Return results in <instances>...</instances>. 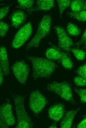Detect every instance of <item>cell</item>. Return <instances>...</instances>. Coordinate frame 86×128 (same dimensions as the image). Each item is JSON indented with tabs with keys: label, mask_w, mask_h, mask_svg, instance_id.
<instances>
[{
	"label": "cell",
	"mask_w": 86,
	"mask_h": 128,
	"mask_svg": "<svg viewBox=\"0 0 86 128\" xmlns=\"http://www.w3.org/2000/svg\"><path fill=\"white\" fill-rule=\"evenodd\" d=\"M26 57L32 64V77L34 80L49 78L58 67L54 61L47 58L30 56Z\"/></svg>",
	"instance_id": "cell-1"
},
{
	"label": "cell",
	"mask_w": 86,
	"mask_h": 128,
	"mask_svg": "<svg viewBox=\"0 0 86 128\" xmlns=\"http://www.w3.org/2000/svg\"><path fill=\"white\" fill-rule=\"evenodd\" d=\"M17 118L16 128H29L33 127L31 119L24 108V96L13 94Z\"/></svg>",
	"instance_id": "cell-2"
},
{
	"label": "cell",
	"mask_w": 86,
	"mask_h": 128,
	"mask_svg": "<svg viewBox=\"0 0 86 128\" xmlns=\"http://www.w3.org/2000/svg\"><path fill=\"white\" fill-rule=\"evenodd\" d=\"M52 18L49 15L44 16L38 25L36 32L27 44V50L30 48H38L41 40L50 33L51 26Z\"/></svg>",
	"instance_id": "cell-3"
},
{
	"label": "cell",
	"mask_w": 86,
	"mask_h": 128,
	"mask_svg": "<svg viewBox=\"0 0 86 128\" xmlns=\"http://www.w3.org/2000/svg\"><path fill=\"white\" fill-rule=\"evenodd\" d=\"M46 89L58 95L67 101L73 104L75 103L70 85L66 81L50 83L47 85Z\"/></svg>",
	"instance_id": "cell-4"
},
{
	"label": "cell",
	"mask_w": 86,
	"mask_h": 128,
	"mask_svg": "<svg viewBox=\"0 0 86 128\" xmlns=\"http://www.w3.org/2000/svg\"><path fill=\"white\" fill-rule=\"evenodd\" d=\"M48 103L46 98L39 90H34L31 93L29 107L31 111L35 115L39 114Z\"/></svg>",
	"instance_id": "cell-5"
},
{
	"label": "cell",
	"mask_w": 86,
	"mask_h": 128,
	"mask_svg": "<svg viewBox=\"0 0 86 128\" xmlns=\"http://www.w3.org/2000/svg\"><path fill=\"white\" fill-rule=\"evenodd\" d=\"M15 123L12 105L9 101H7L0 106V128H8L14 125Z\"/></svg>",
	"instance_id": "cell-6"
},
{
	"label": "cell",
	"mask_w": 86,
	"mask_h": 128,
	"mask_svg": "<svg viewBox=\"0 0 86 128\" xmlns=\"http://www.w3.org/2000/svg\"><path fill=\"white\" fill-rule=\"evenodd\" d=\"M31 22H29L21 28L16 34L12 43V48H20L28 39L32 32Z\"/></svg>",
	"instance_id": "cell-7"
},
{
	"label": "cell",
	"mask_w": 86,
	"mask_h": 128,
	"mask_svg": "<svg viewBox=\"0 0 86 128\" xmlns=\"http://www.w3.org/2000/svg\"><path fill=\"white\" fill-rule=\"evenodd\" d=\"M11 69L16 78L20 83L25 85L30 71L28 65L23 60H18L12 65Z\"/></svg>",
	"instance_id": "cell-8"
},
{
	"label": "cell",
	"mask_w": 86,
	"mask_h": 128,
	"mask_svg": "<svg viewBox=\"0 0 86 128\" xmlns=\"http://www.w3.org/2000/svg\"><path fill=\"white\" fill-rule=\"evenodd\" d=\"M54 28L58 37V47L62 50L69 53L74 45L72 40L62 27L56 26Z\"/></svg>",
	"instance_id": "cell-9"
},
{
	"label": "cell",
	"mask_w": 86,
	"mask_h": 128,
	"mask_svg": "<svg viewBox=\"0 0 86 128\" xmlns=\"http://www.w3.org/2000/svg\"><path fill=\"white\" fill-rule=\"evenodd\" d=\"M65 112L64 105L61 103H57L51 106L49 109L48 117L54 122H57L63 118Z\"/></svg>",
	"instance_id": "cell-10"
},
{
	"label": "cell",
	"mask_w": 86,
	"mask_h": 128,
	"mask_svg": "<svg viewBox=\"0 0 86 128\" xmlns=\"http://www.w3.org/2000/svg\"><path fill=\"white\" fill-rule=\"evenodd\" d=\"M0 64L4 75H8L10 72L8 59L6 48L3 46L0 47Z\"/></svg>",
	"instance_id": "cell-11"
},
{
	"label": "cell",
	"mask_w": 86,
	"mask_h": 128,
	"mask_svg": "<svg viewBox=\"0 0 86 128\" xmlns=\"http://www.w3.org/2000/svg\"><path fill=\"white\" fill-rule=\"evenodd\" d=\"M80 109H77L66 111L64 114L60 124L62 128H70L72 126L73 120L76 113Z\"/></svg>",
	"instance_id": "cell-12"
},
{
	"label": "cell",
	"mask_w": 86,
	"mask_h": 128,
	"mask_svg": "<svg viewBox=\"0 0 86 128\" xmlns=\"http://www.w3.org/2000/svg\"><path fill=\"white\" fill-rule=\"evenodd\" d=\"M26 15L23 11L18 10L14 12L12 15L11 21L12 26L18 28L25 21Z\"/></svg>",
	"instance_id": "cell-13"
},
{
	"label": "cell",
	"mask_w": 86,
	"mask_h": 128,
	"mask_svg": "<svg viewBox=\"0 0 86 128\" xmlns=\"http://www.w3.org/2000/svg\"><path fill=\"white\" fill-rule=\"evenodd\" d=\"M51 45V47L47 49L45 52L46 58L54 61H60L61 57L60 49L59 47Z\"/></svg>",
	"instance_id": "cell-14"
},
{
	"label": "cell",
	"mask_w": 86,
	"mask_h": 128,
	"mask_svg": "<svg viewBox=\"0 0 86 128\" xmlns=\"http://www.w3.org/2000/svg\"><path fill=\"white\" fill-rule=\"evenodd\" d=\"M55 1L53 0H38L36 3V6L33 10L48 11L53 8Z\"/></svg>",
	"instance_id": "cell-15"
},
{
	"label": "cell",
	"mask_w": 86,
	"mask_h": 128,
	"mask_svg": "<svg viewBox=\"0 0 86 128\" xmlns=\"http://www.w3.org/2000/svg\"><path fill=\"white\" fill-rule=\"evenodd\" d=\"M61 57V63L63 67L67 69H71L74 66L73 62L66 53L60 49Z\"/></svg>",
	"instance_id": "cell-16"
},
{
	"label": "cell",
	"mask_w": 86,
	"mask_h": 128,
	"mask_svg": "<svg viewBox=\"0 0 86 128\" xmlns=\"http://www.w3.org/2000/svg\"><path fill=\"white\" fill-rule=\"evenodd\" d=\"M67 14L70 17L75 18L79 21H86V10H82L77 12H69L67 13Z\"/></svg>",
	"instance_id": "cell-17"
},
{
	"label": "cell",
	"mask_w": 86,
	"mask_h": 128,
	"mask_svg": "<svg viewBox=\"0 0 86 128\" xmlns=\"http://www.w3.org/2000/svg\"><path fill=\"white\" fill-rule=\"evenodd\" d=\"M66 30L70 35L77 36L81 33V31L76 25L70 22L68 23L66 26Z\"/></svg>",
	"instance_id": "cell-18"
},
{
	"label": "cell",
	"mask_w": 86,
	"mask_h": 128,
	"mask_svg": "<svg viewBox=\"0 0 86 128\" xmlns=\"http://www.w3.org/2000/svg\"><path fill=\"white\" fill-rule=\"evenodd\" d=\"M84 1L82 0H75L71 1L70 6L72 12H77L84 10Z\"/></svg>",
	"instance_id": "cell-19"
},
{
	"label": "cell",
	"mask_w": 86,
	"mask_h": 128,
	"mask_svg": "<svg viewBox=\"0 0 86 128\" xmlns=\"http://www.w3.org/2000/svg\"><path fill=\"white\" fill-rule=\"evenodd\" d=\"M70 51L72 52L76 59L79 61L84 60L86 57V52L84 50L77 48H71Z\"/></svg>",
	"instance_id": "cell-20"
},
{
	"label": "cell",
	"mask_w": 86,
	"mask_h": 128,
	"mask_svg": "<svg viewBox=\"0 0 86 128\" xmlns=\"http://www.w3.org/2000/svg\"><path fill=\"white\" fill-rule=\"evenodd\" d=\"M57 1L59 10L60 17L61 18L64 11L70 6L71 1L69 0H58Z\"/></svg>",
	"instance_id": "cell-21"
},
{
	"label": "cell",
	"mask_w": 86,
	"mask_h": 128,
	"mask_svg": "<svg viewBox=\"0 0 86 128\" xmlns=\"http://www.w3.org/2000/svg\"><path fill=\"white\" fill-rule=\"evenodd\" d=\"M17 2L20 7L27 10L32 9L34 3L33 0H18Z\"/></svg>",
	"instance_id": "cell-22"
},
{
	"label": "cell",
	"mask_w": 86,
	"mask_h": 128,
	"mask_svg": "<svg viewBox=\"0 0 86 128\" xmlns=\"http://www.w3.org/2000/svg\"><path fill=\"white\" fill-rule=\"evenodd\" d=\"M74 89L79 96L81 102L86 103V89L75 88Z\"/></svg>",
	"instance_id": "cell-23"
},
{
	"label": "cell",
	"mask_w": 86,
	"mask_h": 128,
	"mask_svg": "<svg viewBox=\"0 0 86 128\" xmlns=\"http://www.w3.org/2000/svg\"><path fill=\"white\" fill-rule=\"evenodd\" d=\"M9 26L6 23L0 21V36L1 38L5 36L8 31Z\"/></svg>",
	"instance_id": "cell-24"
},
{
	"label": "cell",
	"mask_w": 86,
	"mask_h": 128,
	"mask_svg": "<svg viewBox=\"0 0 86 128\" xmlns=\"http://www.w3.org/2000/svg\"><path fill=\"white\" fill-rule=\"evenodd\" d=\"M75 84L78 86H86V79L78 76L75 77L73 79Z\"/></svg>",
	"instance_id": "cell-25"
},
{
	"label": "cell",
	"mask_w": 86,
	"mask_h": 128,
	"mask_svg": "<svg viewBox=\"0 0 86 128\" xmlns=\"http://www.w3.org/2000/svg\"><path fill=\"white\" fill-rule=\"evenodd\" d=\"M76 73L78 76L86 79V63L80 66Z\"/></svg>",
	"instance_id": "cell-26"
},
{
	"label": "cell",
	"mask_w": 86,
	"mask_h": 128,
	"mask_svg": "<svg viewBox=\"0 0 86 128\" xmlns=\"http://www.w3.org/2000/svg\"><path fill=\"white\" fill-rule=\"evenodd\" d=\"M10 5L1 7L0 9V20H2L8 14Z\"/></svg>",
	"instance_id": "cell-27"
},
{
	"label": "cell",
	"mask_w": 86,
	"mask_h": 128,
	"mask_svg": "<svg viewBox=\"0 0 86 128\" xmlns=\"http://www.w3.org/2000/svg\"><path fill=\"white\" fill-rule=\"evenodd\" d=\"M86 42V28L85 30L80 39L75 44L77 47L81 46Z\"/></svg>",
	"instance_id": "cell-28"
},
{
	"label": "cell",
	"mask_w": 86,
	"mask_h": 128,
	"mask_svg": "<svg viewBox=\"0 0 86 128\" xmlns=\"http://www.w3.org/2000/svg\"><path fill=\"white\" fill-rule=\"evenodd\" d=\"M78 128H86V118H84L77 125Z\"/></svg>",
	"instance_id": "cell-29"
},
{
	"label": "cell",
	"mask_w": 86,
	"mask_h": 128,
	"mask_svg": "<svg viewBox=\"0 0 86 128\" xmlns=\"http://www.w3.org/2000/svg\"><path fill=\"white\" fill-rule=\"evenodd\" d=\"M4 75L1 69L0 68V85L1 86L3 83L4 81Z\"/></svg>",
	"instance_id": "cell-30"
},
{
	"label": "cell",
	"mask_w": 86,
	"mask_h": 128,
	"mask_svg": "<svg viewBox=\"0 0 86 128\" xmlns=\"http://www.w3.org/2000/svg\"><path fill=\"white\" fill-rule=\"evenodd\" d=\"M56 123L55 122H54L49 127V128H57V127Z\"/></svg>",
	"instance_id": "cell-31"
},
{
	"label": "cell",
	"mask_w": 86,
	"mask_h": 128,
	"mask_svg": "<svg viewBox=\"0 0 86 128\" xmlns=\"http://www.w3.org/2000/svg\"><path fill=\"white\" fill-rule=\"evenodd\" d=\"M84 10H86V0H85L84 1Z\"/></svg>",
	"instance_id": "cell-32"
},
{
	"label": "cell",
	"mask_w": 86,
	"mask_h": 128,
	"mask_svg": "<svg viewBox=\"0 0 86 128\" xmlns=\"http://www.w3.org/2000/svg\"><path fill=\"white\" fill-rule=\"evenodd\" d=\"M84 44V46L85 48H86V42H85Z\"/></svg>",
	"instance_id": "cell-33"
},
{
	"label": "cell",
	"mask_w": 86,
	"mask_h": 128,
	"mask_svg": "<svg viewBox=\"0 0 86 128\" xmlns=\"http://www.w3.org/2000/svg\"><path fill=\"white\" fill-rule=\"evenodd\" d=\"M84 118H86V114L84 115Z\"/></svg>",
	"instance_id": "cell-34"
}]
</instances>
